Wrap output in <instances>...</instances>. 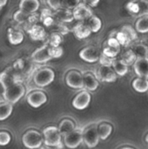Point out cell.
Listing matches in <instances>:
<instances>
[{"label":"cell","instance_id":"46","mask_svg":"<svg viewBox=\"0 0 148 149\" xmlns=\"http://www.w3.org/2000/svg\"><path fill=\"white\" fill-rule=\"evenodd\" d=\"M121 149H133V148H121Z\"/></svg>","mask_w":148,"mask_h":149},{"label":"cell","instance_id":"2","mask_svg":"<svg viewBox=\"0 0 148 149\" xmlns=\"http://www.w3.org/2000/svg\"><path fill=\"white\" fill-rule=\"evenodd\" d=\"M43 134L44 142L46 146L53 148H61L62 135L58 130V127H48L44 129Z\"/></svg>","mask_w":148,"mask_h":149},{"label":"cell","instance_id":"27","mask_svg":"<svg viewBox=\"0 0 148 149\" xmlns=\"http://www.w3.org/2000/svg\"><path fill=\"white\" fill-rule=\"evenodd\" d=\"M136 31L140 33L148 32V15L141 16L136 22L135 24Z\"/></svg>","mask_w":148,"mask_h":149},{"label":"cell","instance_id":"10","mask_svg":"<svg viewBox=\"0 0 148 149\" xmlns=\"http://www.w3.org/2000/svg\"><path fill=\"white\" fill-rule=\"evenodd\" d=\"M49 48H50V45L48 44H46V45H44L43 46L39 47L38 49H37L31 54L32 61L35 63H38V64H44V63H46L49 60H51L52 58L50 54Z\"/></svg>","mask_w":148,"mask_h":149},{"label":"cell","instance_id":"1","mask_svg":"<svg viewBox=\"0 0 148 149\" xmlns=\"http://www.w3.org/2000/svg\"><path fill=\"white\" fill-rule=\"evenodd\" d=\"M0 84L3 89V97L7 102L15 104L24 95L25 87L10 69L0 73Z\"/></svg>","mask_w":148,"mask_h":149},{"label":"cell","instance_id":"35","mask_svg":"<svg viewBox=\"0 0 148 149\" xmlns=\"http://www.w3.org/2000/svg\"><path fill=\"white\" fill-rule=\"evenodd\" d=\"M49 52H50V54H51L52 58H60L64 53V50L60 45L59 46H51L50 45Z\"/></svg>","mask_w":148,"mask_h":149},{"label":"cell","instance_id":"19","mask_svg":"<svg viewBox=\"0 0 148 149\" xmlns=\"http://www.w3.org/2000/svg\"><path fill=\"white\" fill-rule=\"evenodd\" d=\"M31 39L33 40H43L45 37H46V32L45 30L40 26V25H37L34 24L32 25L30 30L28 31Z\"/></svg>","mask_w":148,"mask_h":149},{"label":"cell","instance_id":"17","mask_svg":"<svg viewBox=\"0 0 148 149\" xmlns=\"http://www.w3.org/2000/svg\"><path fill=\"white\" fill-rule=\"evenodd\" d=\"M40 6L38 0H21L19 3V10H22L29 14L35 13Z\"/></svg>","mask_w":148,"mask_h":149},{"label":"cell","instance_id":"11","mask_svg":"<svg viewBox=\"0 0 148 149\" xmlns=\"http://www.w3.org/2000/svg\"><path fill=\"white\" fill-rule=\"evenodd\" d=\"M46 101H47V96L44 92L41 91H34L27 96L28 104L34 108H38L41 107L42 105L46 103Z\"/></svg>","mask_w":148,"mask_h":149},{"label":"cell","instance_id":"7","mask_svg":"<svg viewBox=\"0 0 148 149\" xmlns=\"http://www.w3.org/2000/svg\"><path fill=\"white\" fill-rule=\"evenodd\" d=\"M83 141V130L79 128H75L72 132L68 134L64 137L65 145L68 148H76Z\"/></svg>","mask_w":148,"mask_h":149},{"label":"cell","instance_id":"34","mask_svg":"<svg viewBox=\"0 0 148 149\" xmlns=\"http://www.w3.org/2000/svg\"><path fill=\"white\" fill-rule=\"evenodd\" d=\"M116 38L119 40V42L120 43L121 45L123 46H127L130 45V43L132 42V40L130 39V38L127 36V34L123 31L122 30H120L118 33H117V36H116Z\"/></svg>","mask_w":148,"mask_h":149},{"label":"cell","instance_id":"25","mask_svg":"<svg viewBox=\"0 0 148 149\" xmlns=\"http://www.w3.org/2000/svg\"><path fill=\"white\" fill-rule=\"evenodd\" d=\"M12 110L13 107L11 103L7 101L4 103H0V121L9 118L12 113Z\"/></svg>","mask_w":148,"mask_h":149},{"label":"cell","instance_id":"32","mask_svg":"<svg viewBox=\"0 0 148 149\" xmlns=\"http://www.w3.org/2000/svg\"><path fill=\"white\" fill-rule=\"evenodd\" d=\"M63 41V36L60 33L58 32H53L51 34L49 38V43L48 45L51 46H59L60 44Z\"/></svg>","mask_w":148,"mask_h":149},{"label":"cell","instance_id":"13","mask_svg":"<svg viewBox=\"0 0 148 149\" xmlns=\"http://www.w3.org/2000/svg\"><path fill=\"white\" fill-rule=\"evenodd\" d=\"M91 99V94L87 91H82L74 98L72 106L78 110H84L89 106Z\"/></svg>","mask_w":148,"mask_h":149},{"label":"cell","instance_id":"15","mask_svg":"<svg viewBox=\"0 0 148 149\" xmlns=\"http://www.w3.org/2000/svg\"><path fill=\"white\" fill-rule=\"evenodd\" d=\"M84 80V88L85 90L93 92L99 87V79H97L96 75H93L91 72H86L83 75Z\"/></svg>","mask_w":148,"mask_h":149},{"label":"cell","instance_id":"43","mask_svg":"<svg viewBox=\"0 0 148 149\" xmlns=\"http://www.w3.org/2000/svg\"><path fill=\"white\" fill-rule=\"evenodd\" d=\"M100 0H83V2L90 7H96Z\"/></svg>","mask_w":148,"mask_h":149},{"label":"cell","instance_id":"23","mask_svg":"<svg viewBox=\"0 0 148 149\" xmlns=\"http://www.w3.org/2000/svg\"><path fill=\"white\" fill-rule=\"evenodd\" d=\"M8 39H9V42L11 45H17L21 44L24 41V34L21 31H19L9 30Z\"/></svg>","mask_w":148,"mask_h":149},{"label":"cell","instance_id":"3","mask_svg":"<svg viewBox=\"0 0 148 149\" xmlns=\"http://www.w3.org/2000/svg\"><path fill=\"white\" fill-rule=\"evenodd\" d=\"M55 79V73L51 68H42L38 70L34 77L33 81L35 85L38 87H45L51 84Z\"/></svg>","mask_w":148,"mask_h":149},{"label":"cell","instance_id":"14","mask_svg":"<svg viewBox=\"0 0 148 149\" xmlns=\"http://www.w3.org/2000/svg\"><path fill=\"white\" fill-rule=\"evenodd\" d=\"M133 68L139 77L148 79V58H137L133 64Z\"/></svg>","mask_w":148,"mask_h":149},{"label":"cell","instance_id":"45","mask_svg":"<svg viewBox=\"0 0 148 149\" xmlns=\"http://www.w3.org/2000/svg\"><path fill=\"white\" fill-rule=\"evenodd\" d=\"M146 141H147V144H148V134L147 135V137H146Z\"/></svg>","mask_w":148,"mask_h":149},{"label":"cell","instance_id":"8","mask_svg":"<svg viewBox=\"0 0 148 149\" xmlns=\"http://www.w3.org/2000/svg\"><path fill=\"white\" fill-rule=\"evenodd\" d=\"M96 77L103 82H114L117 79V73L113 66L100 65L96 71Z\"/></svg>","mask_w":148,"mask_h":149},{"label":"cell","instance_id":"38","mask_svg":"<svg viewBox=\"0 0 148 149\" xmlns=\"http://www.w3.org/2000/svg\"><path fill=\"white\" fill-rule=\"evenodd\" d=\"M11 141V136L7 132H0V146H7Z\"/></svg>","mask_w":148,"mask_h":149},{"label":"cell","instance_id":"6","mask_svg":"<svg viewBox=\"0 0 148 149\" xmlns=\"http://www.w3.org/2000/svg\"><path fill=\"white\" fill-rule=\"evenodd\" d=\"M102 52L100 50L93 45L83 48L79 52V57L87 63H95L99 60Z\"/></svg>","mask_w":148,"mask_h":149},{"label":"cell","instance_id":"30","mask_svg":"<svg viewBox=\"0 0 148 149\" xmlns=\"http://www.w3.org/2000/svg\"><path fill=\"white\" fill-rule=\"evenodd\" d=\"M54 18H55V17H54V16L51 14V10H47V9H44V10L42 11V13H41L40 20H41V21L44 23V24L46 25V26L51 25V24L54 23V21H55Z\"/></svg>","mask_w":148,"mask_h":149},{"label":"cell","instance_id":"42","mask_svg":"<svg viewBox=\"0 0 148 149\" xmlns=\"http://www.w3.org/2000/svg\"><path fill=\"white\" fill-rule=\"evenodd\" d=\"M80 3V0H64V7L69 10H74Z\"/></svg>","mask_w":148,"mask_h":149},{"label":"cell","instance_id":"21","mask_svg":"<svg viewBox=\"0 0 148 149\" xmlns=\"http://www.w3.org/2000/svg\"><path fill=\"white\" fill-rule=\"evenodd\" d=\"M133 87L138 93H146L148 91V80L145 78H137L133 81Z\"/></svg>","mask_w":148,"mask_h":149},{"label":"cell","instance_id":"41","mask_svg":"<svg viewBox=\"0 0 148 149\" xmlns=\"http://www.w3.org/2000/svg\"><path fill=\"white\" fill-rule=\"evenodd\" d=\"M99 63L101 65H110L113 66V63L114 61V58H112L108 56H106L105 54H101L100 58H99Z\"/></svg>","mask_w":148,"mask_h":149},{"label":"cell","instance_id":"44","mask_svg":"<svg viewBox=\"0 0 148 149\" xmlns=\"http://www.w3.org/2000/svg\"><path fill=\"white\" fill-rule=\"evenodd\" d=\"M7 1H8V0H0V8H2V7H3L4 5H6Z\"/></svg>","mask_w":148,"mask_h":149},{"label":"cell","instance_id":"29","mask_svg":"<svg viewBox=\"0 0 148 149\" xmlns=\"http://www.w3.org/2000/svg\"><path fill=\"white\" fill-rule=\"evenodd\" d=\"M133 51L137 56V58H148V47L143 44H138L134 45Z\"/></svg>","mask_w":148,"mask_h":149},{"label":"cell","instance_id":"18","mask_svg":"<svg viewBox=\"0 0 148 149\" xmlns=\"http://www.w3.org/2000/svg\"><path fill=\"white\" fill-rule=\"evenodd\" d=\"M54 17L58 20H59L60 22H64V23H68V22H72L74 19V16H73V12L72 11V10L66 9V8H60L57 10H55L54 13Z\"/></svg>","mask_w":148,"mask_h":149},{"label":"cell","instance_id":"9","mask_svg":"<svg viewBox=\"0 0 148 149\" xmlns=\"http://www.w3.org/2000/svg\"><path fill=\"white\" fill-rule=\"evenodd\" d=\"M65 81L68 86L74 89H82L84 88V80L83 75L81 72L76 70L70 71L65 78Z\"/></svg>","mask_w":148,"mask_h":149},{"label":"cell","instance_id":"36","mask_svg":"<svg viewBox=\"0 0 148 149\" xmlns=\"http://www.w3.org/2000/svg\"><path fill=\"white\" fill-rule=\"evenodd\" d=\"M121 30L127 34V36L130 38V39L132 41H133V40H135L137 38V32L131 25H124L121 28Z\"/></svg>","mask_w":148,"mask_h":149},{"label":"cell","instance_id":"12","mask_svg":"<svg viewBox=\"0 0 148 149\" xmlns=\"http://www.w3.org/2000/svg\"><path fill=\"white\" fill-rule=\"evenodd\" d=\"M74 19L79 21L87 20L89 17L92 16V10L90 6L85 4V3H80L74 10H73Z\"/></svg>","mask_w":148,"mask_h":149},{"label":"cell","instance_id":"16","mask_svg":"<svg viewBox=\"0 0 148 149\" xmlns=\"http://www.w3.org/2000/svg\"><path fill=\"white\" fill-rule=\"evenodd\" d=\"M73 33L75 35V37L79 39H84L88 38L91 33L92 31L89 28V26L85 23V22H80L78 24H76L73 28Z\"/></svg>","mask_w":148,"mask_h":149},{"label":"cell","instance_id":"26","mask_svg":"<svg viewBox=\"0 0 148 149\" xmlns=\"http://www.w3.org/2000/svg\"><path fill=\"white\" fill-rule=\"evenodd\" d=\"M99 138L103 141L106 140L113 132V127L108 123H102L98 127Z\"/></svg>","mask_w":148,"mask_h":149},{"label":"cell","instance_id":"39","mask_svg":"<svg viewBox=\"0 0 148 149\" xmlns=\"http://www.w3.org/2000/svg\"><path fill=\"white\" fill-rule=\"evenodd\" d=\"M138 3L140 6V12H139L138 16L141 17V16L148 15V1L141 0L140 2H138Z\"/></svg>","mask_w":148,"mask_h":149},{"label":"cell","instance_id":"40","mask_svg":"<svg viewBox=\"0 0 148 149\" xmlns=\"http://www.w3.org/2000/svg\"><path fill=\"white\" fill-rule=\"evenodd\" d=\"M47 3L53 10L64 7V0H47Z\"/></svg>","mask_w":148,"mask_h":149},{"label":"cell","instance_id":"22","mask_svg":"<svg viewBox=\"0 0 148 149\" xmlns=\"http://www.w3.org/2000/svg\"><path fill=\"white\" fill-rule=\"evenodd\" d=\"M85 21H86L85 24L89 26V28L91 29L92 32H98L101 29V27H102V21L97 16L92 15L91 17H89Z\"/></svg>","mask_w":148,"mask_h":149},{"label":"cell","instance_id":"33","mask_svg":"<svg viewBox=\"0 0 148 149\" xmlns=\"http://www.w3.org/2000/svg\"><path fill=\"white\" fill-rule=\"evenodd\" d=\"M120 49L114 48V47L106 44V45H105V47L103 49L102 53L105 54L106 56H108V57L112 58H115L118 56V54L120 53Z\"/></svg>","mask_w":148,"mask_h":149},{"label":"cell","instance_id":"48","mask_svg":"<svg viewBox=\"0 0 148 149\" xmlns=\"http://www.w3.org/2000/svg\"><path fill=\"white\" fill-rule=\"evenodd\" d=\"M45 149H48V148H45Z\"/></svg>","mask_w":148,"mask_h":149},{"label":"cell","instance_id":"24","mask_svg":"<svg viewBox=\"0 0 148 149\" xmlns=\"http://www.w3.org/2000/svg\"><path fill=\"white\" fill-rule=\"evenodd\" d=\"M113 67L117 75L120 77L125 76L128 72V65L125 64L121 59H114L113 63Z\"/></svg>","mask_w":148,"mask_h":149},{"label":"cell","instance_id":"4","mask_svg":"<svg viewBox=\"0 0 148 149\" xmlns=\"http://www.w3.org/2000/svg\"><path fill=\"white\" fill-rule=\"evenodd\" d=\"M22 141L25 148L29 149H37L42 146L44 140L39 132L36 130H29L23 135Z\"/></svg>","mask_w":148,"mask_h":149},{"label":"cell","instance_id":"47","mask_svg":"<svg viewBox=\"0 0 148 149\" xmlns=\"http://www.w3.org/2000/svg\"><path fill=\"white\" fill-rule=\"evenodd\" d=\"M131 1H138V0H131Z\"/></svg>","mask_w":148,"mask_h":149},{"label":"cell","instance_id":"20","mask_svg":"<svg viewBox=\"0 0 148 149\" xmlns=\"http://www.w3.org/2000/svg\"><path fill=\"white\" fill-rule=\"evenodd\" d=\"M74 129H75V125L73 123V121L71 120H68V119L63 120L60 122L59 127H58V130H59L61 135L64 137L65 135H67L68 134H70L71 132H72Z\"/></svg>","mask_w":148,"mask_h":149},{"label":"cell","instance_id":"28","mask_svg":"<svg viewBox=\"0 0 148 149\" xmlns=\"http://www.w3.org/2000/svg\"><path fill=\"white\" fill-rule=\"evenodd\" d=\"M120 59H121L125 64H126V65L129 66V65H133V64L135 63V61L137 60V56L135 55V53H134V52L133 51V49H130V50L126 51V52L122 54Z\"/></svg>","mask_w":148,"mask_h":149},{"label":"cell","instance_id":"37","mask_svg":"<svg viewBox=\"0 0 148 149\" xmlns=\"http://www.w3.org/2000/svg\"><path fill=\"white\" fill-rule=\"evenodd\" d=\"M126 8L133 15H139L140 6H139V3H136L135 1H132L130 3H128L126 5Z\"/></svg>","mask_w":148,"mask_h":149},{"label":"cell","instance_id":"5","mask_svg":"<svg viewBox=\"0 0 148 149\" xmlns=\"http://www.w3.org/2000/svg\"><path fill=\"white\" fill-rule=\"evenodd\" d=\"M99 139L97 125H92L83 130V141L88 148H95L99 144Z\"/></svg>","mask_w":148,"mask_h":149},{"label":"cell","instance_id":"31","mask_svg":"<svg viewBox=\"0 0 148 149\" xmlns=\"http://www.w3.org/2000/svg\"><path fill=\"white\" fill-rule=\"evenodd\" d=\"M31 14H29L22 10H17L14 15H13V18L16 22H17L18 24H23L26 21H28L30 16Z\"/></svg>","mask_w":148,"mask_h":149}]
</instances>
